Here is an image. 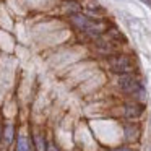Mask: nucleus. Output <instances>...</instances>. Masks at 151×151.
I'll use <instances>...</instances> for the list:
<instances>
[{
  "instance_id": "1",
  "label": "nucleus",
  "mask_w": 151,
  "mask_h": 151,
  "mask_svg": "<svg viewBox=\"0 0 151 151\" xmlns=\"http://www.w3.org/2000/svg\"><path fill=\"white\" fill-rule=\"evenodd\" d=\"M72 21L78 29H81L85 34L93 37H99L104 31V24L98 23V21H93L91 18L85 17V15H80V13H73L72 15Z\"/></svg>"
},
{
  "instance_id": "2",
  "label": "nucleus",
  "mask_w": 151,
  "mask_h": 151,
  "mask_svg": "<svg viewBox=\"0 0 151 151\" xmlns=\"http://www.w3.org/2000/svg\"><path fill=\"white\" fill-rule=\"evenodd\" d=\"M117 85H119V88H120V91H124L125 94H133L140 99L145 98V88L141 86V83L138 81L133 75H130V73H125V75L119 76Z\"/></svg>"
},
{
  "instance_id": "3",
  "label": "nucleus",
  "mask_w": 151,
  "mask_h": 151,
  "mask_svg": "<svg viewBox=\"0 0 151 151\" xmlns=\"http://www.w3.org/2000/svg\"><path fill=\"white\" fill-rule=\"evenodd\" d=\"M132 60L128 59L127 55H117L111 60V70L114 73H119V75H125V73H130L132 70Z\"/></svg>"
},
{
  "instance_id": "4",
  "label": "nucleus",
  "mask_w": 151,
  "mask_h": 151,
  "mask_svg": "<svg viewBox=\"0 0 151 151\" xmlns=\"http://www.w3.org/2000/svg\"><path fill=\"white\" fill-rule=\"evenodd\" d=\"M145 111V106L143 104H138V102H128L122 107V115L127 119H138L141 117Z\"/></svg>"
},
{
  "instance_id": "5",
  "label": "nucleus",
  "mask_w": 151,
  "mask_h": 151,
  "mask_svg": "<svg viewBox=\"0 0 151 151\" xmlns=\"http://www.w3.org/2000/svg\"><path fill=\"white\" fill-rule=\"evenodd\" d=\"M124 133L128 141L138 140V137H140V127L137 124H127V125H124Z\"/></svg>"
},
{
  "instance_id": "6",
  "label": "nucleus",
  "mask_w": 151,
  "mask_h": 151,
  "mask_svg": "<svg viewBox=\"0 0 151 151\" xmlns=\"http://www.w3.org/2000/svg\"><path fill=\"white\" fill-rule=\"evenodd\" d=\"M96 49L99 52H104V54H111L114 50V42L111 41H104V39H96Z\"/></svg>"
},
{
  "instance_id": "7",
  "label": "nucleus",
  "mask_w": 151,
  "mask_h": 151,
  "mask_svg": "<svg viewBox=\"0 0 151 151\" xmlns=\"http://www.w3.org/2000/svg\"><path fill=\"white\" fill-rule=\"evenodd\" d=\"M85 8L88 12H91V13H94V15L104 13V8H102L98 2H94V0H86V2H85Z\"/></svg>"
},
{
  "instance_id": "8",
  "label": "nucleus",
  "mask_w": 151,
  "mask_h": 151,
  "mask_svg": "<svg viewBox=\"0 0 151 151\" xmlns=\"http://www.w3.org/2000/svg\"><path fill=\"white\" fill-rule=\"evenodd\" d=\"M12 140H13V125H5V130H4V141L5 143H12Z\"/></svg>"
},
{
  "instance_id": "9",
  "label": "nucleus",
  "mask_w": 151,
  "mask_h": 151,
  "mask_svg": "<svg viewBox=\"0 0 151 151\" xmlns=\"http://www.w3.org/2000/svg\"><path fill=\"white\" fill-rule=\"evenodd\" d=\"M109 37H111L112 41H119V42H125V37L122 36V33L119 29H115V28H112V29H109Z\"/></svg>"
},
{
  "instance_id": "10",
  "label": "nucleus",
  "mask_w": 151,
  "mask_h": 151,
  "mask_svg": "<svg viewBox=\"0 0 151 151\" xmlns=\"http://www.w3.org/2000/svg\"><path fill=\"white\" fill-rule=\"evenodd\" d=\"M17 151H29V145H28V140H26V137H23V135L18 138Z\"/></svg>"
},
{
  "instance_id": "11",
  "label": "nucleus",
  "mask_w": 151,
  "mask_h": 151,
  "mask_svg": "<svg viewBox=\"0 0 151 151\" xmlns=\"http://www.w3.org/2000/svg\"><path fill=\"white\" fill-rule=\"evenodd\" d=\"M36 145H37V151H44V140H42V137L36 135Z\"/></svg>"
},
{
  "instance_id": "12",
  "label": "nucleus",
  "mask_w": 151,
  "mask_h": 151,
  "mask_svg": "<svg viewBox=\"0 0 151 151\" xmlns=\"http://www.w3.org/2000/svg\"><path fill=\"white\" fill-rule=\"evenodd\" d=\"M112 151H137V150L128 148V146H120V148H115V150H112Z\"/></svg>"
},
{
  "instance_id": "13",
  "label": "nucleus",
  "mask_w": 151,
  "mask_h": 151,
  "mask_svg": "<svg viewBox=\"0 0 151 151\" xmlns=\"http://www.w3.org/2000/svg\"><path fill=\"white\" fill-rule=\"evenodd\" d=\"M47 151H57V150L52 146V145H47Z\"/></svg>"
}]
</instances>
